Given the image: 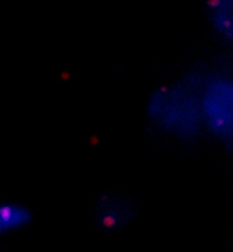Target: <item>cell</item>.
<instances>
[{"mask_svg":"<svg viewBox=\"0 0 233 252\" xmlns=\"http://www.w3.org/2000/svg\"><path fill=\"white\" fill-rule=\"evenodd\" d=\"M202 78L187 76L155 87L146 100L149 122L179 140H193L204 128L201 114Z\"/></svg>","mask_w":233,"mask_h":252,"instance_id":"cell-1","label":"cell"},{"mask_svg":"<svg viewBox=\"0 0 233 252\" xmlns=\"http://www.w3.org/2000/svg\"><path fill=\"white\" fill-rule=\"evenodd\" d=\"M202 125L222 147L233 150V76L216 72L202 78Z\"/></svg>","mask_w":233,"mask_h":252,"instance_id":"cell-2","label":"cell"},{"mask_svg":"<svg viewBox=\"0 0 233 252\" xmlns=\"http://www.w3.org/2000/svg\"><path fill=\"white\" fill-rule=\"evenodd\" d=\"M132 206L121 196L104 195L96 201L95 217L100 226L114 230L128 224L132 218Z\"/></svg>","mask_w":233,"mask_h":252,"instance_id":"cell-3","label":"cell"},{"mask_svg":"<svg viewBox=\"0 0 233 252\" xmlns=\"http://www.w3.org/2000/svg\"><path fill=\"white\" fill-rule=\"evenodd\" d=\"M207 17L221 39L233 44V0H207Z\"/></svg>","mask_w":233,"mask_h":252,"instance_id":"cell-4","label":"cell"},{"mask_svg":"<svg viewBox=\"0 0 233 252\" xmlns=\"http://www.w3.org/2000/svg\"><path fill=\"white\" fill-rule=\"evenodd\" d=\"M31 221V212L21 204L0 201V235L11 234Z\"/></svg>","mask_w":233,"mask_h":252,"instance_id":"cell-5","label":"cell"}]
</instances>
